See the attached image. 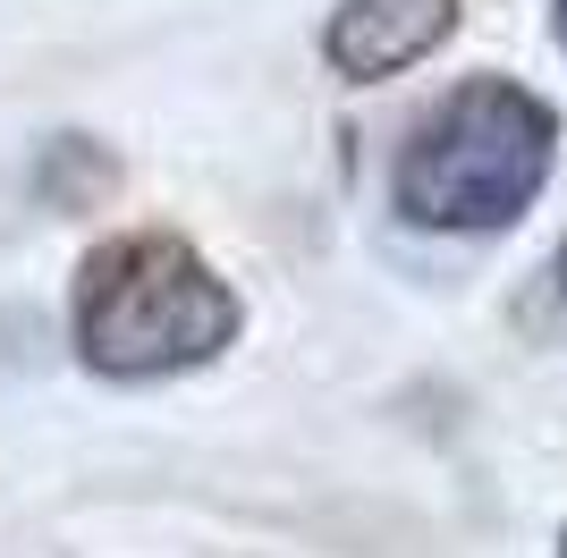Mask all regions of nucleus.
<instances>
[{"label": "nucleus", "instance_id": "nucleus-1", "mask_svg": "<svg viewBox=\"0 0 567 558\" xmlns=\"http://www.w3.org/2000/svg\"><path fill=\"white\" fill-rule=\"evenodd\" d=\"M559 162V111L517 76H466L415 118V136L399 153V211L415 229H508L534 211Z\"/></svg>", "mask_w": 567, "mask_h": 558}, {"label": "nucleus", "instance_id": "nucleus-2", "mask_svg": "<svg viewBox=\"0 0 567 558\" xmlns=\"http://www.w3.org/2000/svg\"><path fill=\"white\" fill-rule=\"evenodd\" d=\"M246 304L229 279L169 229L111 237L76 271V355L111 381H153V372L213 364L237 339Z\"/></svg>", "mask_w": 567, "mask_h": 558}, {"label": "nucleus", "instance_id": "nucleus-3", "mask_svg": "<svg viewBox=\"0 0 567 558\" xmlns=\"http://www.w3.org/2000/svg\"><path fill=\"white\" fill-rule=\"evenodd\" d=\"M457 34V0H339L322 25V60L348 85H381V76L415 69Z\"/></svg>", "mask_w": 567, "mask_h": 558}, {"label": "nucleus", "instance_id": "nucleus-4", "mask_svg": "<svg viewBox=\"0 0 567 558\" xmlns=\"http://www.w3.org/2000/svg\"><path fill=\"white\" fill-rule=\"evenodd\" d=\"M550 34H559V51H567V0H550Z\"/></svg>", "mask_w": 567, "mask_h": 558}, {"label": "nucleus", "instance_id": "nucleus-5", "mask_svg": "<svg viewBox=\"0 0 567 558\" xmlns=\"http://www.w3.org/2000/svg\"><path fill=\"white\" fill-rule=\"evenodd\" d=\"M550 279H559V297H567V246H559V271H550Z\"/></svg>", "mask_w": 567, "mask_h": 558}, {"label": "nucleus", "instance_id": "nucleus-6", "mask_svg": "<svg viewBox=\"0 0 567 558\" xmlns=\"http://www.w3.org/2000/svg\"><path fill=\"white\" fill-rule=\"evenodd\" d=\"M559 558H567V534H559Z\"/></svg>", "mask_w": 567, "mask_h": 558}]
</instances>
